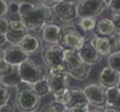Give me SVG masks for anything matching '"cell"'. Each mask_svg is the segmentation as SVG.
<instances>
[{"label": "cell", "mask_w": 120, "mask_h": 112, "mask_svg": "<svg viewBox=\"0 0 120 112\" xmlns=\"http://www.w3.org/2000/svg\"><path fill=\"white\" fill-rule=\"evenodd\" d=\"M35 112H43V111H35Z\"/></svg>", "instance_id": "obj_44"}, {"label": "cell", "mask_w": 120, "mask_h": 112, "mask_svg": "<svg viewBox=\"0 0 120 112\" xmlns=\"http://www.w3.org/2000/svg\"><path fill=\"white\" fill-rule=\"evenodd\" d=\"M6 61L11 65H20L28 58V55L25 52L19 45H11L5 49Z\"/></svg>", "instance_id": "obj_14"}, {"label": "cell", "mask_w": 120, "mask_h": 112, "mask_svg": "<svg viewBox=\"0 0 120 112\" xmlns=\"http://www.w3.org/2000/svg\"><path fill=\"white\" fill-rule=\"evenodd\" d=\"M96 22L92 17H84V18H81L78 26L85 33L91 30H93L95 26H96Z\"/></svg>", "instance_id": "obj_25"}, {"label": "cell", "mask_w": 120, "mask_h": 112, "mask_svg": "<svg viewBox=\"0 0 120 112\" xmlns=\"http://www.w3.org/2000/svg\"><path fill=\"white\" fill-rule=\"evenodd\" d=\"M93 32L98 37H113L116 33V29L112 19L102 18L96 22Z\"/></svg>", "instance_id": "obj_16"}, {"label": "cell", "mask_w": 120, "mask_h": 112, "mask_svg": "<svg viewBox=\"0 0 120 112\" xmlns=\"http://www.w3.org/2000/svg\"><path fill=\"white\" fill-rule=\"evenodd\" d=\"M117 88H119V89H120V79H119V83H118V85L116 86Z\"/></svg>", "instance_id": "obj_43"}, {"label": "cell", "mask_w": 120, "mask_h": 112, "mask_svg": "<svg viewBox=\"0 0 120 112\" xmlns=\"http://www.w3.org/2000/svg\"><path fill=\"white\" fill-rule=\"evenodd\" d=\"M78 53L81 60L90 66L97 64L101 59V55L90 43V41H85Z\"/></svg>", "instance_id": "obj_12"}, {"label": "cell", "mask_w": 120, "mask_h": 112, "mask_svg": "<svg viewBox=\"0 0 120 112\" xmlns=\"http://www.w3.org/2000/svg\"><path fill=\"white\" fill-rule=\"evenodd\" d=\"M6 41V36L5 34H2V33L0 32V46L3 44Z\"/></svg>", "instance_id": "obj_38"}, {"label": "cell", "mask_w": 120, "mask_h": 112, "mask_svg": "<svg viewBox=\"0 0 120 112\" xmlns=\"http://www.w3.org/2000/svg\"><path fill=\"white\" fill-rule=\"evenodd\" d=\"M107 5L104 0H80L77 5V13L81 18H93L100 15Z\"/></svg>", "instance_id": "obj_7"}, {"label": "cell", "mask_w": 120, "mask_h": 112, "mask_svg": "<svg viewBox=\"0 0 120 112\" xmlns=\"http://www.w3.org/2000/svg\"><path fill=\"white\" fill-rule=\"evenodd\" d=\"M108 10L112 15H120V0H111L108 4Z\"/></svg>", "instance_id": "obj_30"}, {"label": "cell", "mask_w": 120, "mask_h": 112, "mask_svg": "<svg viewBox=\"0 0 120 112\" xmlns=\"http://www.w3.org/2000/svg\"><path fill=\"white\" fill-rule=\"evenodd\" d=\"M90 41L103 56H109L115 52H120V41L113 36H95Z\"/></svg>", "instance_id": "obj_8"}, {"label": "cell", "mask_w": 120, "mask_h": 112, "mask_svg": "<svg viewBox=\"0 0 120 112\" xmlns=\"http://www.w3.org/2000/svg\"><path fill=\"white\" fill-rule=\"evenodd\" d=\"M42 5L46 6L49 8H54L57 4H58L61 0H40Z\"/></svg>", "instance_id": "obj_34"}, {"label": "cell", "mask_w": 120, "mask_h": 112, "mask_svg": "<svg viewBox=\"0 0 120 112\" xmlns=\"http://www.w3.org/2000/svg\"><path fill=\"white\" fill-rule=\"evenodd\" d=\"M62 1H64V2H70V3H75L78 0H62Z\"/></svg>", "instance_id": "obj_41"}, {"label": "cell", "mask_w": 120, "mask_h": 112, "mask_svg": "<svg viewBox=\"0 0 120 112\" xmlns=\"http://www.w3.org/2000/svg\"><path fill=\"white\" fill-rule=\"evenodd\" d=\"M104 1L107 3V5H108V4L110 2V1H111V0H104Z\"/></svg>", "instance_id": "obj_42"}, {"label": "cell", "mask_w": 120, "mask_h": 112, "mask_svg": "<svg viewBox=\"0 0 120 112\" xmlns=\"http://www.w3.org/2000/svg\"><path fill=\"white\" fill-rule=\"evenodd\" d=\"M43 112H68V109L64 105L56 101L49 103L44 107Z\"/></svg>", "instance_id": "obj_26"}, {"label": "cell", "mask_w": 120, "mask_h": 112, "mask_svg": "<svg viewBox=\"0 0 120 112\" xmlns=\"http://www.w3.org/2000/svg\"><path fill=\"white\" fill-rule=\"evenodd\" d=\"M69 74H48L47 81L51 92L54 93L57 90L64 89L69 86Z\"/></svg>", "instance_id": "obj_17"}, {"label": "cell", "mask_w": 120, "mask_h": 112, "mask_svg": "<svg viewBox=\"0 0 120 112\" xmlns=\"http://www.w3.org/2000/svg\"><path fill=\"white\" fill-rule=\"evenodd\" d=\"M70 91H71V99H70V102L68 108H69L72 105L77 102L86 101L83 89L78 88V87H72V88H70Z\"/></svg>", "instance_id": "obj_22"}, {"label": "cell", "mask_w": 120, "mask_h": 112, "mask_svg": "<svg viewBox=\"0 0 120 112\" xmlns=\"http://www.w3.org/2000/svg\"><path fill=\"white\" fill-rule=\"evenodd\" d=\"M14 1L15 2V3H19V4H21V3H23V2H26V0H14Z\"/></svg>", "instance_id": "obj_39"}, {"label": "cell", "mask_w": 120, "mask_h": 112, "mask_svg": "<svg viewBox=\"0 0 120 112\" xmlns=\"http://www.w3.org/2000/svg\"><path fill=\"white\" fill-rule=\"evenodd\" d=\"M9 10V5L6 0H0V17H5Z\"/></svg>", "instance_id": "obj_31"}, {"label": "cell", "mask_w": 120, "mask_h": 112, "mask_svg": "<svg viewBox=\"0 0 120 112\" xmlns=\"http://www.w3.org/2000/svg\"><path fill=\"white\" fill-rule=\"evenodd\" d=\"M11 90L9 87L0 83V106L6 104L10 101Z\"/></svg>", "instance_id": "obj_27"}, {"label": "cell", "mask_w": 120, "mask_h": 112, "mask_svg": "<svg viewBox=\"0 0 120 112\" xmlns=\"http://www.w3.org/2000/svg\"><path fill=\"white\" fill-rule=\"evenodd\" d=\"M0 81L8 87H17L22 81L19 73V65H11L9 72L0 76Z\"/></svg>", "instance_id": "obj_18"}, {"label": "cell", "mask_w": 120, "mask_h": 112, "mask_svg": "<svg viewBox=\"0 0 120 112\" xmlns=\"http://www.w3.org/2000/svg\"><path fill=\"white\" fill-rule=\"evenodd\" d=\"M90 111V104L87 101L77 102L68 108V112H89Z\"/></svg>", "instance_id": "obj_29"}, {"label": "cell", "mask_w": 120, "mask_h": 112, "mask_svg": "<svg viewBox=\"0 0 120 112\" xmlns=\"http://www.w3.org/2000/svg\"><path fill=\"white\" fill-rule=\"evenodd\" d=\"M11 68V64L8 63L5 59V50L0 48V76L9 72Z\"/></svg>", "instance_id": "obj_28"}, {"label": "cell", "mask_w": 120, "mask_h": 112, "mask_svg": "<svg viewBox=\"0 0 120 112\" xmlns=\"http://www.w3.org/2000/svg\"><path fill=\"white\" fill-rule=\"evenodd\" d=\"M27 31L28 28L21 18L10 19L8 31L5 34L6 40L12 44L18 45L28 34Z\"/></svg>", "instance_id": "obj_9"}, {"label": "cell", "mask_w": 120, "mask_h": 112, "mask_svg": "<svg viewBox=\"0 0 120 112\" xmlns=\"http://www.w3.org/2000/svg\"><path fill=\"white\" fill-rule=\"evenodd\" d=\"M104 112H120V111L117 110L116 108H115L113 107L107 106L106 108L104 110Z\"/></svg>", "instance_id": "obj_37"}, {"label": "cell", "mask_w": 120, "mask_h": 112, "mask_svg": "<svg viewBox=\"0 0 120 112\" xmlns=\"http://www.w3.org/2000/svg\"><path fill=\"white\" fill-rule=\"evenodd\" d=\"M112 21L114 23V26L116 29V32L119 34L120 33V15H113L112 16Z\"/></svg>", "instance_id": "obj_35"}, {"label": "cell", "mask_w": 120, "mask_h": 112, "mask_svg": "<svg viewBox=\"0 0 120 112\" xmlns=\"http://www.w3.org/2000/svg\"><path fill=\"white\" fill-rule=\"evenodd\" d=\"M16 105L20 112H35L40 105V96L34 87L22 81L16 87Z\"/></svg>", "instance_id": "obj_2"}, {"label": "cell", "mask_w": 120, "mask_h": 112, "mask_svg": "<svg viewBox=\"0 0 120 112\" xmlns=\"http://www.w3.org/2000/svg\"><path fill=\"white\" fill-rule=\"evenodd\" d=\"M8 24L9 20L5 17H0V32L5 35L8 28Z\"/></svg>", "instance_id": "obj_32"}, {"label": "cell", "mask_w": 120, "mask_h": 112, "mask_svg": "<svg viewBox=\"0 0 120 112\" xmlns=\"http://www.w3.org/2000/svg\"><path fill=\"white\" fill-rule=\"evenodd\" d=\"M107 105L113 107L120 111V89L117 87L107 89Z\"/></svg>", "instance_id": "obj_20"}, {"label": "cell", "mask_w": 120, "mask_h": 112, "mask_svg": "<svg viewBox=\"0 0 120 112\" xmlns=\"http://www.w3.org/2000/svg\"><path fill=\"white\" fill-rule=\"evenodd\" d=\"M56 16L61 21L69 23L74 20L78 16L77 6L74 3L61 1L53 8Z\"/></svg>", "instance_id": "obj_11"}, {"label": "cell", "mask_w": 120, "mask_h": 112, "mask_svg": "<svg viewBox=\"0 0 120 112\" xmlns=\"http://www.w3.org/2000/svg\"><path fill=\"white\" fill-rule=\"evenodd\" d=\"M63 63L69 76L74 79L84 80L90 73L91 66L81 60L78 52L64 50Z\"/></svg>", "instance_id": "obj_4"}, {"label": "cell", "mask_w": 120, "mask_h": 112, "mask_svg": "<svg viewBox=\"0 0 120 112\" xmlns=\"http://www.w3.org/2000/svg\"><path fill=\"white\" fill-rule=\"evenodd\" d=\"M19 45L28 55H33L40 50L42 47V42L37 35L27 34Z\"/></svg>", "instance_id": "obj_15"}, {"label": "cell", "mask_w": 120, "mask_h": 112, "mask_svg": "<svg viewBox=\"0 0 120 112\" xmlns=\"http://www.w3.org/2000/svg\"><path fill=\"white\" fill-rule=\"evenodd\" d=\"M85 41V33L77 25L69 23L60 27L58 45L64 50L78 52Z\"/></svg>", "instance_id": "obj_3"}, {"label": "cell", "mask_w": 120, "mask_h": 112, "mask_svg": "<svg viewBox=\"0 0 120 112\" xmlns=\"http://www.w3.org/2000/svg\"><path fill=\"white\" fill-rule=\"evenodd\" d=\"M86 101L90 105L98 108H105L107 105V90L100 83H90L83 89Z\"/></svg>", "instance_id": "obj_6"}, {"label": "cell", "mask_w": 120, "mask_h": 112, "mask_svg": "<svg viewBox=\"0 0 120 112\" xmlns=\"http://www.w3.org/2000/svg\"><path fill=\"white\" fill-rule=\"evenodd\" d=\"M52 93L54 98H55V101L64 105L67 108H68L70 102V99H71L70 87H67V88H65L64 89L57 90Z\"/></svg>", "instance_id": "obj_21"}, {"label": "cell", "mask_w": 120, "mask_h": 112, "mask_svg": "<svg viewBox=\"0 0 120 112\" xmlns=\"http://www.w3.org/2000/svg\"><path fill=\"white\" fill-rule=\"evenodd\" d=\"M64 49L58 44H53L50 46L45 47L42 53V59L47 67L63 63Z\"/></svg>", "instance_id": "obj_10"}, {"label": "cell", "mask_w": 120, "mask_h": 112, "mask_svg": "<svg viewBox=\"0 0 120 112\" xmlns=\"http://www.w3.org/2000/svg\"><path fill=\"white\" fill-rule=\"evenodd\" d=\"M19 4L17 3H12L9 5V8H10V10L12 11V12H18L19 11Z\"/></svg>", "instance_id": "obj_36"}, {"label": "cell", "mask_w": 120, "mask_h": 112, "mask_svg": "<svg viewBox=\"0 0 120 112\" xmlns=\"http://www.w3.org/2000/svg\"><path fill=\"white\" fill-rule=\"evenodd\" d=\"M19 73L22 81L33 85L47 78L49 70L38 62L28 58L19 65Z\"/></svg>", "instance_id": "obj_5"}, {"label": "cell", "mask_w": 120, "mask_h": 112, "mask_svg": "<svg viewBox=\"0 0 120 112\" xmlns=\"http://www.w3.org/2000/svg\"><path fill=\"white\" fill-rule=\"evenodd\" d=\"M119 38H120V33H119ZM120 41V40H119Z\"/></svg>", "instance_id": "obj_45"}, {"label": "cell", "mask_w": 120, "mask_h": 112, "mask_svg": "<svg viewBox=\"0 0 120 112\" xmlns=\"http://www.w3.org/2000/svg\"><path fill=\"white\" fill-rule=\"evenodd\" d=\"M0 112H14V105L9 101L6 104L0 106Z\"/></svg>", "instance_id": "obj_33"}, {"label": "cell", "mask_w": 120, "mask_h": 112, "mask_svg": "<svg viewBox=\"0 0 120 112\" xmlns=\"http://www.w3.org/2000/svg\"><path fill=\"white\" fill-rule=\"evenodd\" d=\"M89 112H104V110H102V109H95V110H90Z\"/></svg>", "instance_id": "obj_40"}, {"label": "cell", "mask_w": 120, "mask_h": 112, "mask_svg": "<svg viewBox=\"0 0 120 112\" xmlns=\"http://www.w3.org/2000/svg\"><path fill=\"white\" fill-rule=\"evenodd\" d=\"M19 15L28 28L31 31H39L45 24L52 20L51 8L42 4L34 5L30 2H23L19 5Z\"/></svg>", "instance_id": "obj_1"}, {"label": "cell", "mask_w": 120, "mask_h": 112, "mask_svg": "<svg viewBox=\"0 0 120 112\" xmlns=\"http://www.w3.org/2000/svg\"><path fill=\"white\" fill-rule=\"evenodd\" d=\"M107 67L120 73V52H115L107 56Z\"/></svg>", "instance_id": "obj_23"}, {"label": "cell", "mask_w": 120, "mask_h": 112, "mask_svg": "<svg viewBox=\"0 0 120 112\" xmlns=\"http://www.w3.org/2000/svg\"><path fill=\"white\" fill-rule=\"evenodd\" d=\"M60 28L55 24L47 23L42 28L41 36L43 41L52 44H58Z\"/></svg>", "instance_id": "obj_19"}, {"label": "cell", "mask_w": 120, "mask_h": 112, "mask_svg": "<svg viewBox=\"0 0 120 112\" xmlns=\"http://www.w3.org/2000/svg\"><path fill=\"white\" fill-rule=\"evenodd\" d=\"M34 89L36 92L40 97H44L45 95H47L49 92H51L46 78L37 82L34 85Z\"/></svg>", "instance_id": "obj_24"}, {"label": "cell", "mask_w": 120, "mask_h": 112, "mask_svg": "<svg viewBox=\"0 0 120 112\" xmlns=\"http://www.w3.org/2000/svg\"><path fill=\"white\" fill-rule=\"evenodd\" d=\"M120 79V73L110 68L105 67L99 73V83L107 89L113 88L118 85Z\"/></svg>", "instance_id": "obj_13"}]
</instances>
